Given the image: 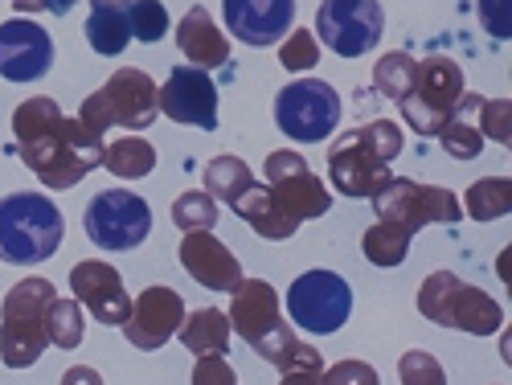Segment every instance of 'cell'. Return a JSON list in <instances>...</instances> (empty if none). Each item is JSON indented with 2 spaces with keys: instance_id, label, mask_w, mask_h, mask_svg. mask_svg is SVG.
<instances>
[{
  "instance_id": "cell-1",
  "label": "cell",
  "mask_w": 512,
  "mask_h": 385,
  "mask_svg": "<svg viewBox=\"0 0 512 385\" xmlns=\"http://www.w3.org/2000/svg\"><path fill=\"white\" fill-rule=\"evenodd\" d=\"M17 156L46 189H74L103 160V136L78 115L66 119L50 95H33L13 111Z\"/></svg>"
},
{
  "instance_id": "cell-2",
  "label": "cell",
  "mask_w": 512,
  "mask_h": 385,
  "mask_svg": "<svg viewBox=\"0 0 512 385\" xmlns=\"http://www.w3.org/2000/svg\"><path fill=\"white\" fill-rule=\"evenodd\" d=\"M230 332H238L246 345L259 353L267 365H275L279 373H304L316 369L324 373V357L320 349H312L308 340H300L291 332V324L283 320V304L267 279H242L230 291Z\"/></svg>"
},
{
  "instance_id": "cell-3",
  "label": "cell",
  "mask_w": 512,
  "mask_h": 385,
  "mask_svg": "<svg viewBox=\"0 0 512 385\" xmlns=\"http://www.w3.org/2000/svg\"><path fill=\"white\" fill-rule=\"evenodd\" d=\"M398 156H402V127L394 119H373L345 132L328 148V177L345 197L373 201L394 177L390 164Z\"/></svg>"
},
{
  "instance_id": "cell-4",
  "label": "cell",
  "mask_w": 512,
  "mask_h": 385,
  "mask_svg": "<svg viewBox=\"0 0 512 385\" xmlns=\"http://www.w3.org/2000/svg\"><path fill=\"white\" fill-rule=\"evenodd\" d=\"M66 234L62 209L46 193H9L0 201V263L37 267L58 254Z\"/></svg>"
},
{
  "instance_id": "cell-5",
  "label": "cell",
  "mask_w": 512,
  "mask_h": 385,
  "mask_svg": "<svg viewBox=\"0 0 512 385\" xmlns=\"http://www.w3.org/2000/svg\"><path fill=\"white\" fill-rule=\"evenodd\" d=\"M58 299V287L41 275H29L13 283V291L0 299V361L9 369H29L41 361L50 336H46V316Z\"/></svg>"
},
{
  "instance_id": "cell-6",
  "label": "cell",
  "mask_w": 512,
  "mask_h": 385,
  "mask_svg": "<svg viewBox=\"0 0 512 385\" xmlns=\"http://www.w3.org/2000/svg\"><path fill=\"white\" fill-rule=\"evenodd\" d=\"M418 312L439 324L467 336H492L504 324V308L496 299L472 283H463L455 271H431L418 287Z\"/></svg>"
},
{
  "instance_id": "cell-7",
  "label": "cell",
  "mask_w": 512,
  "mask_h": 385,
  "mask_svg": "<svg viewBox=\"0 0 512 385\" xmlns=\"http://www.w3.org/2000/svg\"><path fill=\"white\" fill-rule=\"evenodd\" d=\"M160 115V87L136 66L115 70L95 95H87L78 119L103 136L107 127H127V132H148Z\"/></svg>"
},
{
  "instance_id": "cell-8",
  "label": "cell",
  "mask_w": 512,
  "mask_h": 385,
  "mask_svg": "<svg viewBox=\"0 0 512 385\" xmlns=\"http://www.w3.org/2000/svg\"><path fill=\"white\" fill-rule=\"evenodd\" d=\"M373 209H377L381 226H390V230H398L406 238H414L426 226L463 222V205H459V197L451 189L422 185V181H410V177H390L386 189L373 197Z\"/></svg>"
},
{
  "instance_id": "cell-9",
  "label": "cell",
  "mask_w": 512,
  "mask_h": 385,
  "mask_svg": "<svg viewBox=\"0 0 512 385\" xmlns=\"http://www.w3.org/2000/svg\"><path fill=\"white\" fill-rule=\"evenodd\" d=\"M463 99V70L455 58H418V70H414V82L410 91L398 99V111H402V123L410 127L414 136L431 140L439 136L443 119L455 111V103Z\"/></svg>"
},
{
  "instance_id": "cell-10",
  "label": "cell",
  "mask_w": 512,
  "mask_h": 385,
  "mask_svg": "<svg viewBox=\"0 0 512 385\" xmlns=\"http://www.w3.org/2000/svg\"><path fill=\"white\" fill-rule=\"evenodd\" d=\"M275 123L291 144H324L340 127V95L324 78H295L275 95Z\"/></svg>"
},
{
  "instance_id": "cell-11",
  "label": "cell",
  "mask_w": 512,
  "mask_h": 385,
  "mask_svg": "<svg viewBox=\"0 0 512 385\" xmlns=\"http://www.w3.org/2000/svg\"><path fill=\"white\" fill-rule=\"evenodd\" d=\"M287 316L312 336H332L353 316V287L336 271H308L287 287Z\"/></svg>"
},
{
  "instance_id": "cell-12",
  "label": "cell",
  "mask_w": 512,
  "mask_h": 385,
  "mask_svg": "<svg viewBox=\"0 0 512 385\" xmlns=\"http://www.w3.org/2000/svg\"><path fill=\"white\" fill-rule=\"evenodd\" d=\"M386 9L381 0H320L316 41L340 58H365L381 46Z\"/></svg>"
},
{
  "instance_id": "cell-13",
  "label": "cell",
  "mask_w": 512,
  "mask_h": 385,
  "mask_svg": "<svg viewBox=\"0 0 512 385\" xmlns=\"http://www.w3.org/2000/svg\"><path fill=\"white\" fill-rule=\"evenodd\" d=\"M82 226L99 250H136L152 234V205L132 189H103L91 197Z\"/></svg>"
},
{
  "instance_id": "cell-14",
  "label": "cell",
  "mask_w": 512,
  "mask_h": 385,
  "mask_svg": "<svg viewBox=\"0 0 512 385\" xmlns=\"http://www.w3.org/2000/svg\"><path fill=\"white\" fill-rule=\"evenodd\" d=\"M263 173H267V193L275 197V205L295 226L324 218V213L332 209V193L324 189V181L312 173L308 160L295 148H275L263 160Z\"/></svg>"
},
{
  "instance_id": "cell-15",
  "label": "cell",
  "mask_w": 512,
  "mask_h": 385,
  "mask_svg": "<svg viewBox=\"0 0 512 385\" xmlns=\"http://www.w3.org/2000/svg\"><path fill=\"white\" fill-rule=\"evenodd\" d=\"M181 320H185V299L173 287L156 283V287H144L132 299V312H127V320H123V336H127V345L156 353L177 336Z\"/></svg>"
},
{
  "instance_id": "cell-16",
  "label": "cell",
  "mask_w": 512,
  "mask_h": 385,
  "mask_svg": "<svg viewBox=\"0 0 512 385\" xmlns=\"http://www.w3.org/2000/svg\"><path fill=\"white\" fill-rule=\"evenodd\" d=\"M54 66V37L46 25L29 17H9L0 25V78L9 82H37Z\"/></svg>"
},
{
  "instance_id": "cell-17",
  "label": "cell",
  "mask_w": 512,
  "mask_h": 385,
  "mask_svg": "<svg viewBox=\"0 0 512 385\" xmlns=\"http://www.w3.org/2000/svg\"><path fill=\"white\" fill-rule=\"evenodd\" d=\"M160 111L173 123L213 132V127H218V87H213V78L205 70L185 62L168 74V82L160 87Z\"/></svg>"
},
{
  "instance_id": "cell-18",
  "label": "cell",
  "mask_w": 512,
  "mask_h": 385,
  "mask_svg": "<svg viewBox=\"0 0 512 385\" xmlns=\"http://www.w3.org/2000/svg\"><path fill=\"white\" fill-rule=\"evenodd\" d=\"M70 291L82 304V312H91L107 328H123L127 312H132V295L123 287V275L103 259H82L70 271Z\"/></svg>"
},
{
  "instance_id": "cell-19",
  "label": "cell",
  "mask_w": 512,
  "mask_h": 385,
  "mask_svg": "<svg viewBox=\"0 0 512 385\" xmlns=\"http://www.w3.org/2000/svg\"><path fill=\"white\" fill-rule=\"evenodd\" d=\"M222 21L242 46H279L295 25V0H222Z\"/></svg>"
},
{
  "instance_id": "cell-20",
  "label": "cell",
  "mask_w": 512,
  "mask_h": 385,
  "mask_svg": "<svg viewBox=\"0 0 512 385\" xmlns=\"http://www.w3.org/2000/svg\"><path fill=\"white\" fill-rule=\"evenodd\" d=\"M181 267L209 291H234L242 283V263L213 230H193L181 238Z\"/></svg>"
},
{
  "instance_id": "cell-21",
  "label": "cell",
  "mask_w": 512,
  "mask_h": 385,
  "mask_svg": "<svg viewBox=\"0 0 512 385\" xmlns=\"http://www.w3.org/2000/svg\"><path fill=\"white\" fill-rule=\"evenodd\" d=\"M177 50L189 58V66L197 70H222L230 62V41L222 33V25L209 17L205 5H193L181 21H177Z\"/></svg>"
},
{
  "instance_id": "cell-22",
  "label": "cell",
  "mask_w": 512,
  "mask_h": 385,
  "mask_svg": "<svg viewBox=\"0 0 512 385\" xmlns=\"http://www.w3.org/2000/svg\"><path fill=\"white\" fill-rule=\"evenodd\" d=\"M480 103H484V95L463 91V99L455 103V111L443 119L439 144H443L447 156H455V160H476L480 156V148H484V136H480Z\"/></svg>"
},
{
  "instance_id": "cell-23",
  "label": "cell",
  "mask_w": 512,
  "mask_h": 385,
  "mask_svg": "<svg viewBox=\"0 0 512 385\" xmlns=\"http://www.w3.org/2000/svg\"><path fill=\"white\" fill-rule=\"evenodd\" d=\"M230 209H234L238 218H242L254 234H259V238H267V242H287L295 230H300V226H295L287 213L275 205V197L267 193V185H259V181H254Z\"/></svg>"
},
{
  "instance_id": "cell-24",
  "label": "cell",
  "mask_w": 512,
  "mask_h": 385,
  "mask_svg": "<svg viewBox=\"0 0 512 385\" xmlns=\"http://www.w3.org/2000/svg\"><path fill=\"white\" fill-rule=\"evenodd\" d=\"M127 5L132 0H91V17H87V41L91 50L103 58H119L132 41V21H127Z\"/></svg>"
},
{
  "instance_id": "cell-25",
  "label": "cell",
  "mask_w": 512,
  "mask_h": 385,
  "mask_svg": "<svg viewBox=\"0 0 512 385\" xmlns=\"http://www.w3.org/2000/svg\"><path fill=\"white\" fill-rule=\"evenodd\" d=\"M177 336H181V345L189 353H197V357H226V349H230V320L218 308H197V312H185Z\"/></svg>"
},
{
  "instance_id": "cell-26",
  "label": "cell",
  "mask_w": 512,
  "mask_h": 385,
  "mask_svg": "<svg viewBox=\"0 0 512 385\" xmlns=\"http://www.w3.org/2000/svg\"><path fill=\"white\" fill-rule=\"evenodd\" d=\"M99 168H107V173L119 177V181H140L156 168V148L148 140H140V136H123V140L103 148Z\"/></svg>"
},
{
  "instance_id": "cell-27",
  "label": "cell",
  "mask_w": 512,
  "mask_h": 385,
  "mask_svg": "<svg viewBox=\"0 0 512 385\" xmlns=\"http://www.w3.org/2000/svg\"><path fill=\"white\" fill-rule=\"evenodd\" d=\"M254 185V173H250V164L242 156H213L205 164V193L213 201H222V205H234L246 189Z\"/></svg>"
},
{
  "instance_id": "cell-28",
  "label": "cell",
  "mask_w": 512,
  "mask_h": 385,
  "mask_svg": "<svg viewBox=\"0 0 512 385\" xmlns=\"http://www.w3.org/2000/svg\"><path fill=\"white\" fill-rule=\"evenodd\" d=\"M463 205H467V213H472V222L508 218V209H512V181L508 177H480L476 185H467Z\"/></svg>"
},
{
  "instance_id": "cell-29",
  "label": "cell",
  "mask_w": 512,
  "mask_h": 385,
  "mask_svg": "<svg viewBox=\"0 0 512 385\" xmlns=\"http://www.w3.org/2000/svg\"><path fill=\"white\" fill-rule=\"evenodd\" d=\"M46 336L58 349H78L82 336H87V312H82L78 299H54L50 316H46Z\"/></svg>"
},
{
  "instance_id": "cell-30",
  "label": "cell",
  "mask_w": 512,
  "mask_h": 385,
  "mask_svg": "<svg viewBox=\"0 0 512 385\" xmlns=\"http://www.w3.org/2000/svg\"><path fill=\"white\" fill-rule=\"evenodd\" d=\"M361 250H365V259L373 263V267H402L406 263V254H410V238L406 234H398V230H390V226H381V222H373L369 230H365V238H361Z\"/></svg>"
},
{
  "instance_id": "cell-31",
  "label": "cell",
  "mask_w": 512,
  "mask_h": 385,
  "mask_svg": "<svg viewBox=\"0 0 512 385\" xmlns=\"http://www.w3.org/2000/svg\"><path fill=\"white\" fill-rule=\"evenodd\" d=\"M414 70H418V58H410L406 50H394L386 58H377L373 66V87L386 95V99H402L410 91V82H414Z\"/></svg>"
},
{
  "instance_id": "cell-32",
  "label": "cell",
  "mask_w": 512,
  "mask_h": 385,
  "mask_svg": "<svg viewBox=\"0 0 512 385\" xmlns=\"http://www.w3.org/2000/svg\"><path fill=\"white\" fill-rule=\"evenodd\" d=\"M173 226L181 234H193V230H213L218 226V201H213L205 189H189L173 201Z\"/></svg>"
},
{
  "instance_id": "cell-33",
  "label": "cell",
  "mask_w": 512,
  "mask_h": 385,
  "mask_svg": "<svg viewBox=\"0 0 512 385\" xmlns=\"http://www.w3.org/2000/svg\"><path fill=\"white\" fill-rule=\"evenodd\" d=\"M127 21H132V41H144V46L164 41L168 25H173L160 0H132V5H127Z\"/></svg>"
},
{
  "instance_id": "cell-34",
  "label": "cell",
  "mask_w": 512,
  "mask_h": 385,
  "mask_svg": "<svg viewBox=\"0 0 512 385\" xmlns=\"http://www.w3.org/2000/svg\"><path fill=\"white\" fill-rule=\"evenodd\" d=\"M316 62H320V41H316V33L291 29V33L279 41V66H283V70L308 74V70H316Z\"/></svg>"
},
{
  "instance_id": "cell-35",
  "label": "cell",
  "mask_w": 512,
  "mask_h": 385,
  "mask_svg": "<svg viewBox=\"0 0 512 385\" xmlns=\"http://www.w3.org/2000/svg\"><path fill=\"white\" fill-rule=\"evenodd\" d=\"M398 381L402 385H447V373H443L439 357H431L426 349H410L398 361Z\"/></svg>"
},
{
  "instance_id": "cell-36",
  "label": "cell",
  "mask_w": 512,
  "mask_h": 385,
  "mask_svg": "<svg viewBox=\"0 0 512 385\" xmlns=\"http://www.w3.org/2000/svg\"><path fill=\"white\" fill-rule=\"evenodd\" d=\"M512 103H508V95L504 99H484L480 103V136L484 140H496V144H512Z\"/></svg>"
},
{
  "instance_id": "cell-37",
  "label": "cell",
  "mask_w": 512,
  "mask_h": 385,
  "mask_svg": "<svg viewBox=\"0 0 512 385\" xmlns=\"http://www.w3.org/2000/svg\"><path fill=\"white\" fill-rule=\"evenodd\" d=\"M476 13H480V25L496 41L512 37V0H476Z\"/></svg>"
},
{
  "instance_id": "cell-38",
  "label": "cell",
  "mask_w": 512,
  "mask_h": 385,
  "mask_svg": "<svg viewBox=\"0 0 512 385\" xmlns=\"http://www.w3.org/2000/svg\"><path fill=\"white\" fill-rule=\"evenodd\" d=\"M324 385H381V377L365 361H336L332 369H324Z\"/></svg>"
},
{
  "instance_id": "cell-39",
  "label": "cell",
  "mask_w": 512,
  "mask_h": 385,
  "mask_svg": "<svg viewBox=\"0 0 512 385\" xmlns=\"http://www.w3.org/2000/svg\"><path fill=\"white\" fill-rule=\"evenodd\" d=\"M193 385H238V373L226 357H197Z\"/></svg>"
},
{
  "instance_id": "cell-40",
  "label": "cell",
  "mask_w": 512,
  "mask_h": 385,
  "mask_svg": "<svg viewBox=\"0 0 512 385\" xmlns=\"http://www.w3.org/2000/svg\"><path fill=\"white\" fill-rule=\"evenodd\" d=\"M78 0H13L17 17H33V13H54V17H66Z\"/></svg>"
},
{
  "instance_id": "cell-41",
  "label": "cell",
  "mask_w": 512,
  "mask_h": 385,
  "mask_svg": "<svg viewBox=\"0 0 512 385\" xmlns=\"http://www.w3.org/2000/svg\"><path fill=\"white\" fill-rule=\"evenodd\" d=\"M58 385H103V377H99V369H91V365H70Z\"/></svg>"
},
{
  "instance_id": "cell-42",
  "label": "cell",
  "mask_w": 512,
  "mask_h": 385,
  "mask_svg": "<svg viewBox=\"0 0 512 385\" xmlns=\"http://www.w3.org/2000/svg\"><path fill=\"white\" fill-rule=\"evenodd\" d=\"M279 385H324V373H316V369H304V373H283V381Z\"/></svg>"
}]
</instances>
